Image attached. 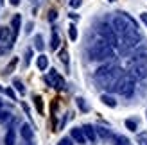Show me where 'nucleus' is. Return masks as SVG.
<instances>
[{
	"instance_id": "1",
	"label": "nucleus",
	"mask_w": 147,
	"mask_h": 145,
	"mask_svg": "<svg viewBox=\"0 0 147 145\" xmlns=\"http://www.w3.org/2000/svg\"><path fill=\"white\" fill-rule=\"evenodd\" d=\"M111 25H113V29H115V32H119L122 38H124V36L133 34V32H138V31H136V23L127 16L126 13L117 14V16L113 18V21H111Z\"/></svg>"
},
{
	"instance_id": "2",
	"label": "nucleus",
	"mask_w": 147,
	"mask_h": 145,
	"mask_svg": "<svg viewBox=\"0 0 147 145\" xmlns=\"http://www.w3.org/2000/svg\"><path fill=\"white\" fill-rule=\"evenodd\" d=\"M109 57H113V47L109 45L106 40L97 41L90 48V59L92 61H106Z\"/></svg>"
},
{
	"instance_id": "3",
	"label": "nucleus",
	"mask_w": 147,
	"mask_h": 145,
	"mask_svg": "<svg viewBox=\"0 0 147 145\" xmlns=\"http://www.w3.org/2000/svg\"><path fill=\"white\" fill-rule=\"evenodd\" d=\"M111 90L117 91V93H120V95H124V97L133 95V91H135V77L131 75V74L122 75L119 81H117V84L113 86Z\"/></svg>"
},
{
	"instance_id": "4",
	"label": "nucleus",
	"mask_w": 147,
	"mask_h": 145,
	"mask_svg": "<svg viewBox=\"0 0 147 145\" xmlns=\"http://www.w3.org/2000/svg\"><path fill=\"white\" fill-rule=\"evenodd\" d=\"M122 75H120V68L113 66L109 72H106V74H100V75H95V81H97L102 88H113V86L117 84V81H119Z\"/></svg>"
},
{
	"instance_id": "5",
	"label": "nucleus",
	"mask_w": 147,
	"mask_h": 145,
	"mask_svg": "<svg viewBox=\"0 0 147 145\" xmlns=\"http://www.w3.org/2000/svg\"><path fill=\"white\" fill-rule=\"evenodd\" d=\"M14 36H13V31L9 27H0V52H5L9 50L14 43Z\"/></svg>"
},
{
	"instance_id": "6",
	"label": "nucleus",
	"mask_w": 147,
	"mask_h": 145,
	"mask_svg": "<svg viewBox=\"0 0 147 145\" xmlns=\"http://www.w3.org/2000/svg\"><path fill=\"white\" fill-rule=\"evenodd\" d=\"M99 34H100L111 47H117V45H119V38H117V32H115L113 27H109V25H100V27H99Z\"/></svg>"
},
{
	"instance_id": "7",
	"label": "nucleus",
	"mask_w": 147,
	"mask_h": 145,
	"mask_svg": "<svg viewBox=\"0 0 147 145\" xmlns=\"http://www.w3.org/2000/svg\"><path fill=\"white\" fill-rule=\"evenodd\" d=\"M45 81H47V84H49V86H54V88H57V90H61L63 86H65L63 77L57 74L56 70H50V74L45 77Z\"/></svg>"
},
{
	"instance_id": "8",
	"label": "nucleus",
	"mask_w": 147,
	"mask_h": 145,
	"mask_svg": "<svg viewBox=\"0 0 147 145\" xmlns=\"http://www.w3.org/2000/svg\"><path fill=\"white\" fill-rule=\"evenodd\" d=\"M70 138H72L74 142L81 143V145H86V143H88V138H86V134H84V131H83V127H76V129H72Z\"/></svg>"
},
{
	"instance_id": "9",
	"label": "nucleus",
	"mask_w": 147,
	"mask_h": 145,
	"mask_svg": "<svg viewBox=\"0 0 147 145\" xmlns=\"http://www.w3.org/2000/svg\"><path fill=\"white\" fill-rule=\"evenodd\" d=\"M122 41H124V47H126V48H133V47L138 45V41H140V34L133 32V34H129V36H124Z\"/></svg>"
},
{
	"instance_id": "10",
	"label": "nucleus",
	"mask_w": 147,
	"mask_h": 145,
	"mask_svg": "<svg viewBox=\"0 0 147 145\" xmlns=\"http://www.w3.org/2000/svg\"><path fill=\"white\" fill-rule=\"evenodd\" d=\"M20 134H22V138L27 140V142H32V138H34V131H32V127L29 126V124H22Z\"/></svg>"
},
{
	"instance_id": "11",
	"label": "nucleus",
	"mask_w": 147,
	"mask_h": 145,
	"mask_svg": "<svg viewBox=\"0 0 147 145\" xmlns=\"http://www.w3.org/2000/svg\"><path fill=\"white\" fill-rule=\"evenodd\" d=\"M83 131H84V134H86L88 142H95V140H97V129H95V127H92L90 124L83 126Z\"/></svg>"
},
{
	"instance_id": "12",
	"label": "nucleus",
	"mask_w": 147,
	"mask_h": 145,
	"mask_svg": "<svg viewBox=\"0 0 147 145\" xmlns=\"http://www.w3.org/2000/svg\"><path fill=\"white\" fill-rule=\"evenodd\" d=\"M131 75L138 77V79L147 77V66H145V64H135V66H133V74H131Z\"/></svg>"
},
{
	"instance_id": "13",
	"label": "nucleus",
	"mask_w": 147,
	"mask_h": 145,
	"mask_svg": "<svg viewBox=\"0 0 147 145\" xmlns=\"http://www.w3.org/2000/svg\"><path fill=\"white\" fill-rule=\"evenodd\" d=\"M20 23H22V16L20 14H14L13 16V21H11V31H13V36L16 38L18 32H20Z\"/></svg>"
},
{
	"instance_id": "14",
	"label": "nucleus",
	"mask_w": 147,
	"mask_h": 145,
	"mask_svg": "<svg viewBox=\"0 0 147 145\" xmlns=\"http://www.w3.org/2000/svg\"><path fill=\"white\" fill-rule=\"evenodd\" d=\"M4 143L5 145H14V143H16V134H14V129H9V131L5 133Z\"/></svg>"
},
{
	"instance_id": "15",
	"label": "nucleus",
	"mask_w": 147,
	"mask_h": 145,
	"mask_svg": "<svg viewBox=\"0 0 147 145\" xmlns=\"http://www.w3.org/2000/svg\"><path fill=\"white\" fill-rule=\"evenodd\" d=\"M36 64H38V68L40 70H47L49 68V57L47 56H38V61H36Z\"/></svg>"
},
{
	"instance_id": "16",
	"label": "nucleus",
	"mask_w": 147,
	"mask_h": 145,
	"mask_svg": "<svg viewBox=\"0 0 147 145\" xmlns=\"http://www.w3.org/2000/svg\"><path fill=\"white\" fill-rule=\"evenodd\" d=\"M100 100H102V104L108 106V107H115V106H117V100H115L113 97H109V95H102Z\"/></svg>"
},
{
	"instance_id": "17",
	"label": "nucleus",
	"mask_w": 147,
	"mask_h": 145,
	"mask_svg": "<svg viewBox=\"0 0 147 145\" xmlns=\"http://www.w3.org/2000/svg\"><path fill=\"white\" fill-rule=\"evenodd\" d=\"M59 43H61L59 36H57V32H54V34H52V40H50V48H52V50H56L57 47H59Z\"/></svg>"
},
{
	"instance_id": "18",
	"label": "nucleus",
	"mask_w": 147,
	"mask_h": 145,
	"mask_svg": "<svg viewBox=\"0 0 147 145\" xmlns=\"http://www.w3.org/2000/svg\"><path fill=\"white\" fill-rule=\"evenodd\" d=\"M34 104H36V109H38V113L41 115V113H43V100H41V97L36 95V97H34Z\"/></svg>"
},
{
	"instance_id": "19",
	"label": "nucleus",
	"mask_w": 147,
	"mask_h": 145,
	"mask_svg": "<svg viewBox=\"0 0 147 145\" xmlns=\"http://www.w3.org/2000/svg\"><path fill=\"white\" fill-rule=\"evenodd\" d=\"M68 36H70L72 41L77 40V29H76V25H70V27H68Z\"/></svg>"
},
{
	"instance_id": "20",
	"label": "nucleus",
	"mask_w": 147,
	"mask_h": 145,
	"mask_svg": "<svg viewBox=\"0 0 147 145\" xmlns=\"http://www.w3.org/2000/svg\"><path fill=\"white\" fill-rule=\"evenodd\" d=\"M34 43H36V48H38V50H43V47H45V45H43V38H41V34H38V36L34 38Z\"/></svg>"
},
{
	"instance_id": "21",
	"label": "nucleus",
	"mask_w": 147,
	"mask_h": 145,
	"mask_svg": "<svg viewBox=\"0 0 147 145\" xmlns=\"http://www.w3.org/2000/svg\"><path fill=\"white\" fill-rule=\"evenodd\" d=\"M113 68V64H104V66H100L97 72H95V75H100V74H106V72H109Z\"/></svg>"
},
{
	"instance_id": "22",
	"label": "nucleus",
	"mask_w": 147,
	"mask_h": 145,
	"mask_svg": "<svg viewBox=\"0 0 147 145\" xmlns=\"http://www.w3.org/2000/svg\"><path fill=\"white\" fill-rule=\"evenodd\" d=\"M13 84H14V88H16V90H18V91L22 93V95H24V93H25V88H24V84H22V83L18 81V79H14V83H13Z\"/></svg>"
},
{
	"instance_id": "23",
	"label": "nucleus",
	"mask_w": 147,
	"mask_h": 145,
	"mask_svg": "<svg viewBox=\"0 0 147 145\" xmlns=\"http://www.w3.org/2000/svg\"><path fill=\"white\" fill-rule=\"evenodd\" d=\"M138 145H147V133L138 134Z\"/></svg>"
},
{
	"instance_id": "24",
	"label": "nucleus",
	"mask_w": 147,
	"mask_h": 145,
	"mask_svg": "<svg viewBox=\"0 0 147 145\" xmlns=\"http://www.w3.org/2000/svg\"><path fill=\"white\" fill-rule=\"evenodd\" d=\"M59 59H61V63L68 64V52H67V50H61V52H59Z\"/></svg>"
},
{
	"instance_id": "25",
	"label": "nucleus",
	"mask_w": 147,
	"mask_h": 145,
	"mask_svg": "<svg viewBox=\"0 0 147 145\" xmlns=\"http://www.w3.org/2000/svg\"><path fill=\"white\" fill-rule=\"evenodd\" d=\"M11 118V113L9 111H0V122H7Z\"/></svg>"
},
{
	"instance_id": "26",
	"label": "nucleus",
	"mask_w": 147,
	"mask_h": 145,
	"mask_svg": "<svg viewBox=\"0 0 147 145\" xmlns=\"http://www.w3.org/2000/svg\"><path fill=\"white\" fill-rule=\"evenodd\" d=\"M126 126H127V129H129V131H136V122L135 120H126Z\"/></svg>"
},
{
	"instance_id": "27",
	"label": "nucleus",
	"mask_w": 147,
	"mask_h": 145,
	"mask_svg": "<svg viewBox=\"0 0 147 145\" xmlns=\"http://www.w3.org/2000/svg\"><path fill=\"white\" fill-rule=\"evenodd\" d=\"M97 131H99V134L102 136V138H108V136L111 134V133H109L108 129H104V127H97Z\"/></svg>"
},
{
	"instance_id": "28",
	"label": "nucleus",
	"mask_w": 147,
	"mask_h": 145,
	"mask_svg": "<svg viewBox=\"0 0 147 145\" xmlns=\"http://www.w3.org/2000/svg\"><path fill=\"white\" fill-rule=\"evenodd\" d=\"M77 106L81 107V109H83V111H88V106H86V102H84V99H77Z\"/></svg>"
},
{
	"instance_id": "29",
	"label": "nucleus",
	"mask_w": 147,
	"mask_h": 145,
	"mask_svg": "<svg viewBox=\"0 0 147 145\" xmlns=\"http://www.w3.org/2000/svg\"><path fill=\"white\" fill-rule=\"evenodd\" d=\"M72 142H74L72 138H61L59 142H57V145H74Z\"/></svg>"
},
{
	"instance_id": "30",
	"label": "nucleus",
	"mask_w": 147,
	"mask_h": 145,
	"mask_svg": "<svg viewBox=\"0 0 147 145\" xmlns=\"http://www.w3.org/2000/svg\"><path fill=\"white\" fill-rule=\"evenodd\" d=\"M16 61H18V59H13V61H11V64L5 68V74H11V72H13V68L16 66Z\"/></svg>"
},
{
	"instance_id": "31",
	"label": "nucleus",
	"mask_w": 147,
	"mask_h": 145,
	"mask_svg": "<svg viewBox=\"0 0 147 145\" xmlns=\"http://www.w3.org/2000/svg\"><path fill=\"white\" fill-rule=\"evenodd\" d=\"M117 145H129V142H127V138H122V136H119V138H117Z\"/></svg>"
},
{
	"instance_id": "32",
	"label": "nucleus",
	"mask_w": 147,
	"mask_h": 145,
	"mask_svg": "<svg viewBox=\"0 0 147 145\" xmlns=\"http://www.w3.org/2000/svg\"><path fill=\"white\" fill-rule=\"evenodd\" d=\"M56 18H57V13H56V11H50V13H49V21H54Z\"/></svg>"
},
{
	"instance_id": "33",
	"label": "nucleus",
	"mask_w": 147,
	"mask_h": 145,
	"mask_svg": "<svg viewBox=\"0 0 147 145\" xmlns=\"http://www.w3.org/2000/svg\"><path fill=\"white\" fill-rule=\"evenodd\" d=\"M81 2H83V0H70V5L74 7V9H76V7H79V5H81Z\"/></svg>"
},
{
	"instance_id": "34",
	"label": "nucleus",
	"mask_w": 147,
	"mask_h": 145,
	"mask_svg": "<svg viewBox=\"0 0 147 145\" xmlns=\"http://www.w3.org/2000/svg\"><path fill=\"white\" fill-rule=\"evenodd\" d=\"M31 56H32V50H27V54H25V64H29V61H31Z\"/></svg>"
},
{
	"instance_id": "35",
	"label": "nucleus",
	"mask_w": 147,
	"mask_h": 145,
	"mask_svg": "<svg viewBox=\"0 0 147 145\" xmlns=\"http://www.w3.org/2000/svg\"><path fill=\"white\" fill-rule=\"evenodd\" d=\"M140 20H142L144 23L147 25V13H142V14H140Z\"/></svg>"
},
{
	"instance_id": "36",
	"label": "nucleus",
	"mask_w": 147,
	"mask_h": 145,
	"mask_svg": "<svg viewBox=\"0 0 147 145\" xmlns=\"http://www.w3.org/2000/svg\"><path fill=\"white\" fill-rule=\"evenodd\" d=\"M5 93H7L11 99H14V91H13V90H5Z\"/></svg>"
},
{
	"instance_id": "37",
	"label": "nucleus",
	"mask_w": 147,
	"mask_h": 145,
	"mask_svg": "<svg viewBox=\"0 0 147 145\" xmlns=\"http://www.w3.org/2000/svg\"><path fill=\"white\" fill-rule=\"evenodd\" d=\"M20 145H34L32 142H27V140H24V143H20Z\"/></svg>"
},
{
	"instance_id": "38",
	"label": "nucleus",
	"mask_w": 147,
	"mask_h": 145,
	"mask_svg": "<svg viewBox=\"0 0 147 145\" xmlns=\"http://www.w3.org/2000/svg\"><path fill=\"white\" fill-rule=\"evenodd\" d=\"M20 4V0H11V5H18Z\"/></svg>"
},
{
	"instance_id": "39",
	"label": "nucleus",
	"mask_w": 147,
	"mask_h": 145,
	"mask_svg": "<svg viewBox=\"0 0 147 145\" xmlns=\"http://www.w3.org/2000/svg\"><path fill=\"white\" fill-rule=\"evenodd\" d=\"M0 109H2V100H0Z\"/></svg>"
},
{
	"instance_id": "40",
	"label": "nucleus",
	"mask_w": 147,
	"mask_h": 145,
	"mask_svg": "<svg viewBox=\"0 0 147 145\" xmlns=\"http://www.w3.org/2000/svg\"><path fill=\"white\" fill-rule=\"evenodd\" d=\"M108 2H117V0H108Z\"/></svg>"
},
{
	"instance_id": "41",
	"label": "nucleus",
	"mask_w": 147,
	"mask_h": 145,
	"mask_svg": "<svg viewBox=\"0 0 147 145\" xmlns=\"http://www.w3.org/2000/svg\"><path fill=\"white\" fill-rule=\"evenodd\" d=\"M0 2H2V0H0Z\"/></svg>"
}]
</instances>
